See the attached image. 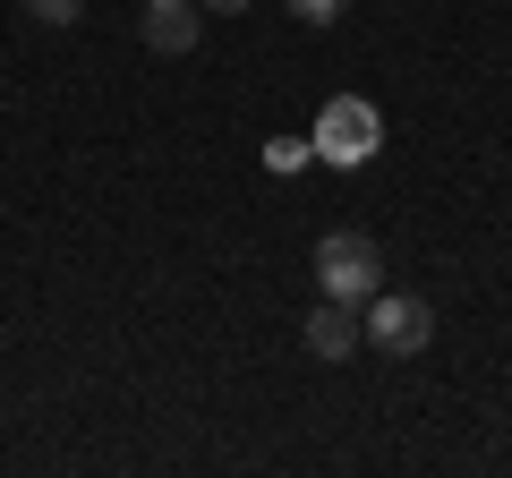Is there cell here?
<instances>
[{"instance_id": "cell-1", "label": "cell", "mask_w": 512, "mask_h": 478, "mask_svg": "<svg viewBox=\"0 0 512 478\" xmlns=\"http://www.w3.org/2000/svg\"><path fill=\"white\" fill-rule=\"evenodd\" d=\"M316 282H325V299L367 308V299L384 291V248H376V231H325V239H316Z\"/></svg>"}, {"instance_id": "cell-2", "label": "cell", "mask_w": 512, "mask_h": 478, "mask_svg": "<svg viewBox=\"0 0 512 478\" xmlns=\"http://www.w3.org/2000/svg\"><path fill=\"white\" fill-rule=\"evenodd\" d=\"M316 154H325L333 171H359L367 154L384 146V111L367 103V94H325V111H316Z\"/></svg>"}, {"instance_id": "cell-3", "label": "cell", "mask_w": 512, "mask_h": 478, "mask_svg": "<svg viewBox=\"0 0 512 478\" xmlns=\"http://www.w3.org/2000/svg\"><path fill=\"white\" fill-rule=\"evenodd\" d=\"M359 325H367V342L393 350V359H419V350L436 342V308H427V299H410V291H376Z\"/></svg>"}, {"instance_id": "cell-4", "label": "cell", "mask_w": 512, "mask_h": 478, "mask_svg": "<svg viewBox=\"0 0 512 478\" xmlns=\"http://www.w3.org/2000/svg\"><path fill=\"white\" fill-rule=\"evenodd\" d=\"M137 35H146V52L180 60V52H197V35H205V9H188V0H146Z\"/></svg>"}, {"instance_id": "cell-5", "label": "cell", "mask_w": 512, "mask_h": 478, "mask_svg": "<svg viewBox=\"0 0 512 478\" xmlns=\"http://www.w3.org/2000/svg\"><path fill=\"white\" fill-rule=\"evenodd\" d=\"M359 342H367V325H359L350 299H316V308H308V350H316V359H350Z\"/></svg>"}, {"instance_id": "cell-6", "label": "cell", "mask_w": 512, "mask_h": 478, "mask_svg": "<svg viewBox=\"0 0 512 478\" xmlns=\"http://www.w3.org/2000/svg\"><path fill=\"white\" fill-rule=\"evenodd\" d=\"M299 26H333V18H350V0H282Z\"/></svg>"}, {"instance_id": "cell-7", "label": "cell", "mask_w": 512, "mask_h": 478, "mask_svg": "<svg viewBox=\"0 0 512 478\" xmlns=\"http://www.w3.org/2000/svg\"><path fill=\"white\" fill-rule=\"evenodd\" d=\"M26 9H35L43 26H77V18H86V0H26Z\"/></svg>"}, {"instance_id": "cell-8", "label": "cell", "mask_w": 512, "mask_h": 478, "mask_svg": "<svg viewBox=\"0 0 512 478\" xmlns=\"http://www.w3.org/2000/svg\"><path fill=\"white\" fill-rule=\"evenodd\" d=\"M197 9H214V18H239V9H256V0H197Z\"/></svg>"}]
</instances>
